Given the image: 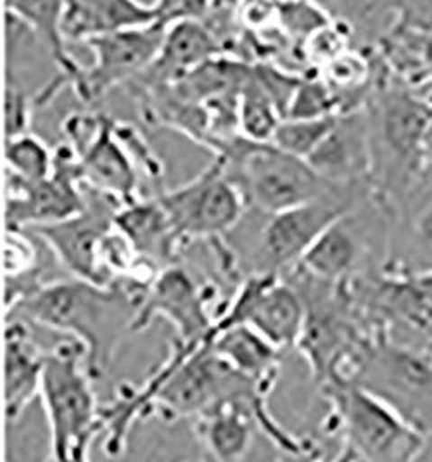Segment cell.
I'll list each match as a JSON object with an SVG mask.
<instances>
[{
  "mask_svg": "<svg viewBox=\"0 0 432 462\" xmlns=\"http://www.w3.org/2000/svg\"><path fill=\"white\" fill-rule=\"evenodd\" d=\"M158 23L156 9L141 0H66L62 33L68 42Z\"/></svg>",
  "mask_w": 432,
  "mask_h": 462,
  "instance_id": "cell-18",
  "label": "cell"
},
{
  "mask_svg": "<svg viewBox=\"0 0 432 462\" xmlns=\"http://www.w3.org/2000/svg\"><path fill=\"white\" fill-rule=\"evenodd\" d=\"M282 113L267 88L256 79L253 64L239 92V128L241 135L253 143H270Z\"/></svg>",
  "mask_w": 432,
  "mask_h": 462,
  "instance_id": "cell-24",
  "label": "cell"
},
{
  "mask_svg": "<svg viewBox=\"0 0 432 462\" xmlns=\"http://www.w3.org/2000/svg\"><path fill=\"white\" fill-rule=\"evenodd\" d=\"M243 320L282 352L296 348L307 317L303 294L279 273H253L237 291Z\"/></svg>",
  "mask_w": 432,
  "mask_h": 462,
  "instance_id": "cell-11",
  "label": "cell"
},
{
  "mask_svg": "<svg viewBox=\"0 0 432 462\" xmlns=\"http://www.w3.org/2000/svg\"><path fill=\"white\" fill-rule=\"evenodd\" d=\"M375 52L396 79L424 94L432 87V28L391 23Z\"/></svg>",
  "mask_w": 432,
  "mask_h": 462,
  "instance_id": "cell-20",
  "label": "cell"
},
{
  "mask_svg": "<svg viewBox=\"0 0 432 462\" xmlns=\"http://www.w3.org/2000/svg\"><path fill=\"white\" fill-rule=\"evenodd\" d=\"M156 198L184 246L192 241H220L241 224L247 208L218 156L196 179Z\"/></svg>",
  "mask_w": 432,
  "mask_h": 462,
  "instance_id": "cell-7",
  "label": "cell"
},
{
  "mask_svg": "<svg viewBox=\"0 0 432 462\" xmlns=\"http://www.w3.org/2000/svg\"><path fill=\"white\" fill-rule=\"evenodd\" d=\"M398 222L396 253L386 267L390 273L432 271V167H424L409 189L391 207Z\"/></svg>",
  "mask_w": 432,
  "mask_h": 462,
  "instance_id": "cell-13",
  "label": "cell"
},
{
  "mask_svg": "<svg viewBox=\"0 0 432 462\" xmlns=\"http://www.w3.org/2000/svg\"><path fill=\"white\" fill-rule=\"evenodd\" d=\"M363 188L367 186H353L305 205L267 215L254 253V273L282 275L284 271L294 269L322 232L350 215Z\"/></svg>",
  "mask_w": 432,
  "mask_h": 462,
  "instance_id": "cell-8",
  "label": "cell"
},
{
  "mask_svg": "<svg viewBox=\"0 0 432 462\" xmlns=\"http://www.w3.org/2000/svg\"><path fill=\"white\" fill-rule=\"evenodd\" d=\"M77 156L80 160L83 186L115 198L122 207L141 199L139 171L118 134L116 120L104 115L97 132Z\"/></svg>",
  "mask_w": 432,
  "mask_h": 462,
  "instance_id": "cell-14",
  "label": "cell"
},
{
  "mask_svg": "<svg viewBox=\"0 0 432 462\" xmlns=\"http://www.w3.org/2000/svg\"><path fill=\"white\" fill-rule=\"evenodd\" d=\"M322 388L330 402L327 431L339 435L341 461L409 462L422 454L427 433L390 402L348 379Z\"/></svg>",
  "mask_w": 432,
  "mask_h": 462,
  "instance_id": "cell-3",
  "label": "cell"
},
{
  "mask_svg": "<svg viewBox=\"0 0 432 462\" xmlns=\"http://www.w3.org/2000/svg\"><path fill=\"white\" fill-rule=\"evenodd\" d=\"M222 54H226L224 43L203 20L173 23L166 28L165 39L154 61L132 82L173 84L188 71Z\"/></svg>",
  "mask_w": 432,
  "mask_h": 462,
  "instance_id": "cell-16",
  "label": "cell"
},
{
  "mask_svg": "<svg viewBox=\"0 0 432 462\" xmlns=\"http://www.w3.org/2000/svg\"><path fill=\"white\" fill-rule=\"evenodd\" d=\"M388 4L392 22L415 28H432V0H371L369 9Z\"/></svg>",
  "mask_w": 432,
  "mask_h": 462,
  "instance_id": "cell-31",
  "label": "cell"
},
{
  "mask_svg": "<svg viewBox=\"0 0 432 462\" xmlns=\"http://www.w3.org/2000/svg\"><path fill=\"white\" fill-rule=\"evenodd\" d=\"M4 331V414L9 424L41 397L43 356L24 317H5Z\"/></svg>",
  "mask_w": 432,
  "mask_h": 462,
  "instance_id": "cell-15",
  "label": "cell"
},
{
  "mask_svg": "<svg viewBox=\"0 0 432 462\" xmlns=\"http://www.w3.org/2000/svg\"><path fill=\"white\" fill-rule=\"evenodd\" d=\"M422 96H424V97H426V101H427V103L432 106V87L429 88V90H426Z\"/></svg>",
  "mask_w": 432,
  "mask_h": 462,
  "instance_id": "cell-34",
  "label": "cell"
},
{
  "mask_svg": "<svg viewBox=\"0 0 432 462\" xmlns=\"http://www.w3.org/2000/svg\"><path fill=\"white\" fill-rule=\"evenodd\" d=\"M4 158L7 175L26 182H39L54 173V149L30 132L5 139Z\"/></svg>",
  "mask_w": 432,
  "mask_h": 462,
  "instance_id": "cell-25",
  "label": "cell"
},
{
  "mask_svg": "<svg viewBox=\"0 0 432 462\" xmlns=\"http://www.w3.org/2000/svg\"><path fill=\"white\" fill-rule=\"evenodd\" d=\"M4 277L30 273L39 265L32 234L23 229H5L4 237Z\"/></svg>",
  "mask_w": 432,
  "mask_h": 462,
  "instance_id": "cell-28",
  "label": "cell"
},
{
  "mask_svg": "<svg viewBox=\"0 0 432 462\" xmlns=\"http://www.w3.org/2000/svg\"><path fill=\"white\" fill-rule=\"evenodd\" d=\"M120 207L115 198L85 186L82 211L61 222L26 231L47 245L66 273L99 284H109L104 275L101 254L104 237L115 227V217Z\"/></svg>",
  "mask_w": 432,
  "mask_h": 462,
  "instance_id": "cell-10",
  "label": "cell"
},
{
  "mask_svg": "<svg viewBox=\"0 0 432 462\" xmlns=\"http://www.w3.org/2000/svg\"><path fill=\"white\" fill-rule=\"evenodd\" d=\"M413 286L417 288V291L422 294V298L432 307V271L426 273H409Z\"/></svg>",
  "mask_w": 432,
  "mask_h": 462,
  "instance_id": "cell-32",
  "label": "cell"
},
{
  "mask_svg": "<svg viewBox=\"0 0 432 462\" xmlns=\"http://www.w3.org/2000/svg\"><path fill=\"white\" fill-rule=\"evenodd\" d=\"M7 13L20 20L51 54L58 66V79L71 75L80 63L68 52L62 33L66 0H5Z\"/></svg>",
  "mask_w": 432,
  "mask_h": 462,
  "instance_id": "cell-23",
  "label": "cell"
},
{
  "mask_svg": "<svg viewBox=\"0 0 432 462\" xmlns=\"http://www.w3.org/2000/svg\"><path fill=\"white\" fill-rule=\"evenodd\" d=\"M115 226L128 237L139 256L158 269L173 265L184 248L158 198H141L120 207Z\"/></svg>",
  "mask_w": 432,
  "mask_h": 462,
  "instance_id": "cell-19",
  "label": "cell"
},
{
  "mask_svg": "<svg viewBox=\"0 0 432 462\" xmlns=\"http://www.w3.org/2000/svg\"><path fill=\"white\" fill-rule=\"evenodd\" d=\"M365 107L371 124L372 190L391 208L424 169L422 147L432 106L379 60L377 82Z\"/></svg>",
  "mask_w": 432,
  "mask_h": 462,
  "instance_id": "cell-2",
  "label": "cell"
},
{
  "mask_svg": "<svg viewBox=\"0 0 432 462\" xmlns=\"http://www.w3.org/2000/svg\"><path fill=\"white\" fill-rule=\"evenodd\" d=\"M158 23L170 26L184 20H205L213 0H154Z\"/></svg>",
  "mask_w": 432,
  "mask_h": 462,
  "instance_id": "cell-30",
  "label": "cell"
},
{
  "mask_svg": "<svg viewBox=\"0 0 432 462\" xmlns=\"http://www.w3.org/2000/svg\"><path fill=\"white\" fill-rule=\"evenodd\" d=\"M85 348L68 337L45 350L41 399L54 461H85L94 439L103 433V416L92 388Z\"/></svg>",
  "mask_w": 432,
  "mask_h": 462,
  "instance_id": "cell-4",
  "label": "cell"
},
{
  "mask_svg": "<svg viewBox=\"0 0 432 462\" xmlns=\"http://www.w3.org/2000/svg\"><path fill=\"white\" fill-rule=\"evenodd\" d=\"M339 115V103L322 75L301 79L289 105L286 118H322Z\"/></svg>",
  "mask_w": 432,
  "mask_h": 462,
  "instance_id": "cell-27",
  "label": "cell"
},
{
  "mask_svg": "<svg viewBox=\"0 0 432 462\" xmlns=\"http://www.w3.org/2000/svg\"><path fill=\"white\" fill-rule=\"evenodd\" d=\"M335 116L337 115L322 118H282L270 143L292 156L308 160L311 152L327 137Z\"/></svg>",
  "mask_w": 432,
  "mask_h": 462,
  "instance_id": "cell-26",
  "label": "cell"
},
{
  "mask_svg": "<svg viewBox=\"0 0 432 462\" xmlns=\"http://www.w3.org/2000/svg\"><path fill=\"white\" fill-rule=\"evenodd\" d=\"M5 139L30 132V99L21 88L18 80L5 82Z\"/></svg>",
  "mask_w": 432,
  "mask_h": 462,
  "instance_id": "cell-29",
  "label": "cell"
},
{
  "mask_svg": "<svg viewBox=\"0 0 432 462\" xmlns=\"http://www.w3.org/2000/svg\"><path fill=\"white\" fill-rule=\"evenodd\" d=\"M211 348L239 373L254 379L268 392L273 390L279 373L282 350L247 324L230 326L218 331Z\"/></svg>",
  "mask_w": 432,
  "mask_h": 462,
  "instance_id": "cell-21",
  "label": "cell"
},
{
  "mask_svg": "<svg viewBox=\"0 0 432 462\" xmlns=\"http://www.w3.org/2000/svg\"><path fill=\"white\" fill-rule=\"evenodd\" d=\"M147 288L99 284L80 277L45 282L13 312L77 339L94 379L107 374L124 341L135 333ZM11 316V314H9Z\"/></svg>",
  "mask_w": 432,
  "mask_h": 462,
  "instance_id": "cell-1",
  "label": "cell"
},
{
  "mask_svg": "<svg viewBox=\"0 0 432 462\" xmlns=\"http://www.w3.org/2000/svg\"><path fill=\"white\" fill-rule=\"evenodd\" d=\"M166 28L161 23H152L87 41L85 45L92 52V63L80 64L64 79L54 77L51 84L41 88L35 103L47 105L64 87H71L83 105L101 101L118 85L130 84L154 61L165 39Z\"/></svg>",
  "mask_w": 432,
  "mask_h": 462,
  "instance_id": "cell-6",
  "label": "cell"
},
{
  "mask_svg": "<svg viewBox=\"0 0 432 462\" xmlns=\"http://www.w3.org/2000/svg\"><path fill=\"white\" fill-rule=\"evenodd\" d=\"M215 300V284H201L184 267L177 263L168 265L158 273L145 291L135 333L144 331L156 317H163L173 326L175 339L180 343H211L216 335L215 322L218 317V310H211Z\"/></svg>",
  "mask_w": 432,
  "mask_h": 462,
  "instance_id": "cell-9",
  "label": "cell"
},
{
  "mask_svg": "<svg viewBox=\"0 0 432 462\" xmlns=\"http://www.w3.org/2000/svg\"><path fill=\"white\" fill-rule=\"evenodd\" d=\"M258 426L256 407L243 399L224 400L194 418L201 447L216 461L244 459Z\"/></svg>",
  "mask_w": 432,
  "mask_h": 462,
  "instance_id": "cell-17",
  "label": "cell"
},
{
  "mask_svg": "<svg viewBox=\"0 0 432 462\" xmlns=\"http://www.w3.org/2000/svg\"><path fill=\"white\" fill-rule=\"evenodd\" d=\"M225 173L246 199L247 208L263 215L289 210L322 196L353 188L324 179L307 160L271 143L237 137L220 154Z\"/></svg>",
  "mask_w": 432,
  "mask_h": 462,
  "instance_id": "cell-5",
  "label": "cell"
},
{
  "mask_svg": "<svg viewBox=\"0 0 432 462\" xmlns=\"http://www.w3.org/2000/svg\"><path fill=\"white\" fill-rule=\"evenodd\" d=\"M307 162L334 184H367L372 189L371 124L367 107L339 113L327 137Z\"/></svg>",
  "mask_w": 432,
  "mask_h": 462,
  "instance_id": "cell-12",
  "label": "cell"
},
{
  "mask_svg": "<svg viewBox=\"0 0 432 462\" xmlns=\"http://www.w3.org/2000/svg\"><path fill=\"white\" fill-rule=\"evenodd\" d=\"M422 160H424V167H432V120L424 139V147H422Z\"/></svg>",
  "mask_w": 432,
  "mask_h": 462,
  "instance_id": "cell-33",
  "label": "cell"
},
{
  "mask_svg": "<svg viewBox=\"0 0 432 462\" xmlns=\"http://www.w3.org/2000/svg\"><path fill=\"white\" fill-rule=\"evenodd\" d=\"M350 215L339 218L322 232L294 269L318 281H353V271L358 267L362 254V243L348 224Z\"/></svg>",
  "mask_w": 432,
  "mask_h": 462,
  "instance_id": "cell-22",
  "label": "cell"
}]
</instances>
